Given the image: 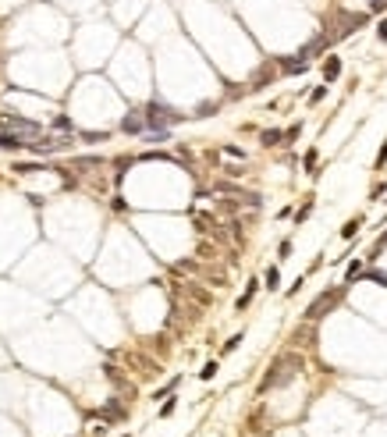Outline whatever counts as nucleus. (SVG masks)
I'll return each mask as SVG.
<instances>
[{"mask_svg":"<svg viewBox=\"0 0 387 437\" xmlns=\"http://www.w3.org/2000/svg\"><path fill=\"white\" fill-rule=\"evenodd\" d=\"M295 370H302V359H299V355H281L277 363L270 366V373L263 377L259 391H270V387H277V384H288L291 377H295Z\"/></svg>","mask_w":387,"mask_h":437,"instance_id":"nucleus-1","label":"nucleus"},{"mask_svg":"<svg viewBox=\"0 0 387 437\" xmlns=\"http://www.w3.org/2000/svg\"><path fill=\"white\" fill-rule=\"evenodd\" d=\"M142 117H146V128H150V132H167V125L181 121V114H174L171 107H163V103H156V100L142 110Z\"/></svg>","mask_w":387,"mask_h":437,"instance_id":"nucleus-2","label":"nucleus"},{"mask_svg":"<svg viewBox=\"0 0 387 437\" xmlns=\"http://www.w3.org/2000/svg\"><path fill=\"white\" fill-rule=\"evenodd\" d=\"M341 295H345V288H331V292H323L312 299V306L306 309V320H320V316H327L337 302H341Z\"/></svg>","mask_w":387,"mask_h":437,"instance_id":"nucleus-3","label":"nucleus"},{"mask_svg":"<svg viewBox=\"0 0 387 437\" xmlns=\"http://www.w3.org/2000/svg\"><path fill=\"white\" fill-rule=\"evenodd\" d=\"M0 128L14 132V135H39V125L36 121H25V117H0Z\"/></svg>","mask_w":387,"mask_h":437,"instance_id":"nucleus-4","label":"nucleus"},{"mask_svg":"<svg viewBox=\"0 0 387 437\" xmlns=\"http://www.w3.org/2000/svg\"><path fill=\"white\" fill-rule=\"evenodd\" d=\"M121 132H131V135H139V132H146V117H142V110H131L125 121H121Z\"/></svg>","mask_w":387,"mask_h":437,"instance_id":"nucleus-5","label":"nucleus"},{"mask_svg":"<svg viewBox=\"0 0 387 437\" xmlns=\"http://www.w3.org/2000/svg\"><path fill=\"white\" fill-rule=\"evenodd\" d=\"M103 373H107V381H110L114 387H121V391H125V395H128V398H131V395H135V387H131V384L125 381V377H121V373H117V366H103Z\"/></svg>","mask_w":387,"mask_h":437,"instance_id":"nucleus-6","label":"nucleus"},{"mask_svg":"<svg viewBox=\"0 0 387 437\" xmlns=\"http://www.w3.org/2000/svg\"><path fill=\"white\" fill-rule=\"evenodd\" d=\"M341 25H345V28H341L337 36H348L352 28H359V25H366V14H345V18H341ZM337 36H334V39H337Z\"/></svg>","mask_w":387,"mask_h":437,"instance_id":"nucleus-7","label":"nucleus"},{"mask_svg":"<svg viewBox=\"0 0 387 437\" xmlns=\"http://www.w3.org/2000/svg\"><path fill=\"white\" fill-rule=\"evenodd\" d=\"M22 146H25L22 135H14V132H4V128H0V149H22Z\"/></svg>","mask_w":387,"mask_h":437,"instance_id":"nucleus-8","label":"nucleus"},{"mask_svg":"<svg viewBox=\"0 0 387 437\" xmlns=\"http://www.w3.org/2000/svg\"><path fill=\"white\" fill-rule=\"evenodd\" d=\"M337 75H341V61H337V57H327V64H323V79H327V82H334Z\"/></svg>","mask_w":387,"mask_h":437,"instance_id":"nucleus-9","label":"nucleus"},{"mask_svg":"<svg viewBox=\"0 0 387 437\" xmlns=\"http://www.w3.org/2000/svg\"><path fill=\"white\" fill-rule=\"evenodd\" d=\"M100 416L107 419V423H114V419H125V409H121V405H117V402H107V409H103Z\"/></svg>","mask_w":387,"mask_h":437,"instance_id":"nucleus-10","label":"nucleus"},{"mask_svg":"<svg viewBox=\"0 0 387 437\" xmlns=\"http://www.w3.org/2000/svg\"><path fill=\"white\" fill-rule=\"evenodd\" d=\"M259 139H263V146H277L281 139H284V132H277V128H266V132L259 135Z\"/></svg>","mask_w":387,"mask_h":437,"instance_id":"nucleus-11","label":"nucleus"},{"mask_svg":"<svg viewBox=\"0 0 387 437\" xmlns=\"http://www.w3.org/2000/svg\"><path fill=\"white\" fill-rule=\"evenodd\" d=\"M256 288H259V281H249V288H245V295L238 299V309H245V306L252 302V295H256Z\"/></svg>","mask_w":387,"mask_h":437,"instance_id":"nucleus-12","label":"nucleus"},{"mask_svg":"<svg viewBox=\"0 0 387 437\" xmlns=\"http://www.w3.org/2000/svg\"><path fill=\"white\" fill-rule=\"evenodd\" d=\"M359 277H369L373 284H384V288H387V274H380V270H362Z\"/></svg>","mask_w":387,"mask_h":437,"instance_id":"nucleus-13","label":"nucleus"},{"mask_svg":"<svg viewBox=\"0 0 387 437\" xmlns=\"http://www.w3.org/2000/svg\"><path fill=\"white\" fill-rule=\"evenodd\" d=\"M263 281H266V288L274 292L277 284H281V274H277V267H270V270H266V277H263Z\"/></svg>","mask_w":387,"mask_h":437,"instance_id":"nucleus-14","label":"nucleus"},{"mask_svg":"<svg viewBox=\"0 0 387 437\" xmlns=\"http://www.w3.org/2000/svg\"><path fill=\"white\" fill-rule=\"evenodd\" d=\"M359 224H362V217H355V220H348L345 228H341V238H352V235H355V228H359Z\"/></svg>","mask_w":387,"mask_h":437,"instance_id":"nucleus-15","label":"nucleus"},{"mask_svg":"<svg viewBox=\"0 0 387 437\" xmlns=\"http://www.w3.org/2000/svg\"><path fill=\"white\" fill-rule=\"evenodd\" d=\"M82 139H85V142H103V139H107V132H85Z\"/></svg>","mask_w":387,"mask_h":437,"instance_id":"nucleus-16","label":"nucleus"},{"mask_svg":"<svg viewBox=\"0 0 387 437\" xmlns=\"http://www.w3.org/2000/svg\"><path fill=\"white\" fill-rule=\"evenodd\" d=\"M359 274H362V263H359V260H355V263H348V281H355Z\"/></svg>","mask_w":387,"mask_h":437,"instance_id":"nucleus-17","label":"nucleus"},{"mask_svg":"<svg viewBox=\"0 0 387 437\" xmlns=\"http://www.w3.org/2000/svg\"><path fill=\"white\" fill-rule=\"evenodd\" d=\"M213 110H217V103H203V107L196 110V117H210Z\"/></svg>","mask_w":387,"mask_h":437,"instance_id":"nucleus-18","label":"nucleus"},{"mask_svg":"<svg viewBox=\"0 0 387 437\" xmlns=\"http://www.w3.org/2000/svg\"><path fill=\"white\" fill-rule=\"evenodd\" d=\"M213 373H217V363H206V366L199 370V377H203V381H210V377H213Z\"/></svg>","mask_w":387,"mask_h":437,"instance_id":"nucleus-19","label":"nucleus"},{"mask_svg":"<svg viewBox=\"0 0 387 437\" xmlns=\"http://www.w3.org/2000/svg\"><path fill=\"white\" fill-rule=\"evenodd\" d=\"M312 167H316V149H309V153H306V171L312 174Z\"/></svg>","mask_w":387,"mask_h":437,"instance_id":"nucleus-20","label":"nucleus"},{"mask_svg":"<svg viewBox=\"0 0 387 437\" xmlns=\"http://www.w3.org/2000/svg\"><path fill=\"white\" fill-rule=\"evenodd\" d=\"M323 96H327V89H323V85H320V89H312V96H309V103H320V100H323Z\"/></svg>","mask_w":387,"mask_h":437,"instance_id":"nucleus-21","label":"nucleus"},{"mask_svg":"<svg viewBox=\"0 0 387 437\" xmlns=\"http://www.w3.org/2000/svg\"><path fill=\"white\" fill-rule=\"evenodd\" d=\"M171 412H174V398H167V402L160 405V416H171Z\"/></svg>","mask_w":387,"mask_h":437,"instance_id":"nucleus-22","label":"nucleus"},{"mask_svg":"<svg viewBox=\"0 0 387 437\" xmlns=\"http://www.w3.org/2000/svg\"><path fill=\"white\" fill-rule=\"evenodd\" d=\"M53 128H61V132H68V128H71V121H68V117H53Z\"/></svg>","mask_w":387,"mask_h":437,"instance_id":"nucleus-23","label":"nucleus"},{"mask_svg":"<svg viewBox=\"0 0 387 437\" xmlns=\"http://www.w3.org/2000/svg\"><path fill=\"white\" fill-rule=\"evenodd\" d=\"M238 341H242V334H234L231 341H224V352H234V349H238Z\"/></svg>","mask_w":387,"mask_h":437,"instance_id":"nucleus-24","label":"nucleus"},{"mask_svg":"<svg viewBox=\"0 0 387 437\" xmlns=\"http://www.w3.org/2000/svg\"><path fill=\"white\" fill-rule=\"evenodd\" d=\"M309 210H312V203H306V206L299 210V214H295V220H306V217H309Z\"/></svg>","mask_w":387,"mask_h":437,"instance_id":"nucleus-25","label":"nucleus"},{"mask_svg":"<svg viewBox=\"0 0 387 437\" xmlns=\"http://www.w3.org/2000/svg\"><path fill=\"white\" fill-rule=\"evenodd\" d=\"M377 36H380V39H384V43H387V18H384V22H380V25H377Z\"/></svg>","mask_w":387,"mask_h":437,"instance_id":"nucleus-26","label":"nucleus"},{"mask_svg":"<svg viewBox=\"0 0 387 437\" xmlns=\"http://www.w3.org/2000/svg\"><path fill=\"white\" fill-rule=\"evenodd\" d=\"M384 246H387V231H384V235H380V238H377V246H373V256H377V252H380V249H384Z\"/></svg>","mask_w":387,"mask_h":437,"instance_id":"nucleus-27","label":"nucleus"},{"mask_svg":"<svg viewBox=\"0 0 387 437\" xmlns=\"http://www.w3.org/2000/svg\"><path fill=\"white\" fill-rule=\"evenodd\" d=\"M369 4H373V11H384V7H387V0H369Z\"/></svg>","mask_w":387,"mask_h":437,"instance_id":"nucleus-28","label":"nucleus"}]
</instances>
